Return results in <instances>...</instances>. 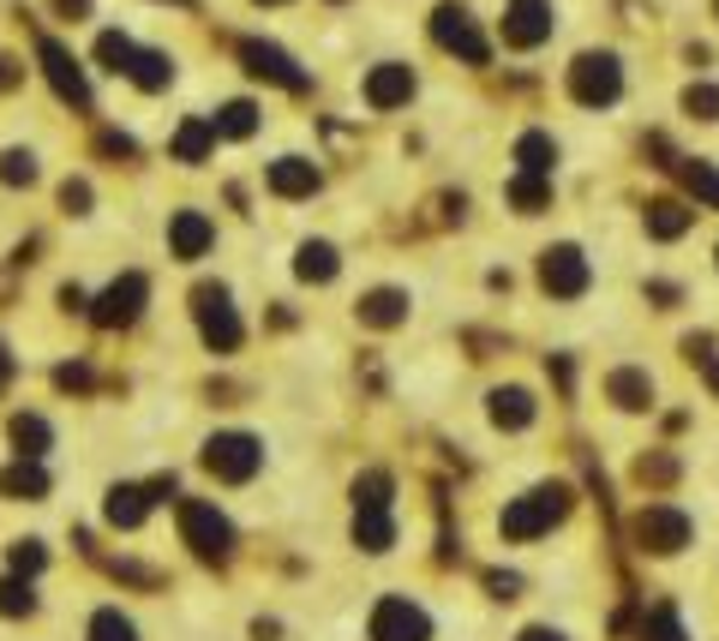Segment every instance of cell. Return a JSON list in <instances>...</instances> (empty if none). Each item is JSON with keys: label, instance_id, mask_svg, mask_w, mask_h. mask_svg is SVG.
Segmentation results:
<instances>
[{"label": "cell", "instance_id": "cell-1", "mask_svg": "<svg viewBox=\"0 0 719 641\" xmlns=\"http://www.w3.org/2000/svg\"><path fill=\"white\" fill-rule=\"evenodd\" d=\"M564 510H569V486H534V492H522L510 503L504 515H498V528H504V540H540L552 522H564Z\"/></svg>", "mask_w": 719, "mask_h": 641}, {"label": "cell", "instance_id": "cell-2", "mask_svg": "<svg viewBox=\"0 0 719 641\" xmlns=\"http://www.w3.org/2000/svg\"><path fill=\"white\" fill-rule=\"evenodd\" d=\"M181 534L193 545L205 564H228V552H235V528H228V515L216 510L205 498H186L181 503Z\"/></svg>", "mask_w": 719, "mask_h": 641}, {"label": "cell", "instance_id": "cell-3", "mask_svg": "<svg viewBox=\"0 0 719 641\" xmlns=\"http://www.w3.org/2000/svg\"><path fill=\"white\" fill-rule=\"evenodd\" d=\"M618 90H623V73H618L612 54H581V61L569 66V97L576 102L606 108V102H618Z\"/></svg>", "mask_w": 719, "mask_h": 641}, {"label": "cell", "instance_id": "cell-4", "mask_svg": "<svg viewBox=\"0 0 719 641\" xmlns=\"http://www.w3.org/2000/svg\"><path fill=\"white\" fill-rule=\"evenodd\" d=\"M258 461H264V449H258V438H247V432H222V438L205 444V468L216 474V480H228V486L252 480Z\"/></svg>", "mask_w": 719, "mask_h": 641}, {"label": "cell", "instance_id": "cell-5", "mask_svg": "<svg viewBox=\"0 0 719 641\" xmlns=\"http://www.w3.org/2000/svg\"><path fill=\"white\" fill-rule=\"evenodd\" d=\"M689 534H696V522H689L684 510H672V503H647V510L635 515V540H642L647 552H660V557L684 552Z\"/></svg>", "mask_w": 719, "mask_h": 641}, {"label": "cell", "instance_id": "cell-6", "mask_svg": "<svg viewBox=\"0 0 719 641\" xmlns=\"http://www.w3.org/2000/svg\"><path fill=\"white\" fill-rule=\"evenodd\" d=\"M36 61H43V73H48L54 97H61V102H73V108H90L85 66L73 61V48H66V43H54V36H36Z\"/></svg>", "mask_w": 719, "mask_h": 641}, {"label": "cell", "instance_id": "cell-7", "mask_svg": "<svg viewBox=\"0 0 719 641\" xmlns=\"http://www.w3.org/2000/svg\"><path fill=\"white\" fill-rule=\"evenodd\" d=\"M432 43H438V48H450V54H462L468 66H486V54H492V48H486V36L473 31V19H468L462 7H456V0H450V7H438V12H432Z\"/></svg>", "mask_w": 719, "mask_h": 641}, {"label": "cell", "instance_id": "cell-8", "mask_svg": "<svg viewBox=\"0 0 719 641\" xmlns=\"http://www.w3.org/2000/svg\"><path fill=\"white\" fill-rule=\"evenodd\" d=\"M144 300H151V282H144L139 270H127L120 282H108V289H102V300L90 306V318H97L102 330H120V324H132L144 312Z\"/></svg>", "mask_w": 719, "mask_h": 641}, {"label": "cell", "instance_id": "cell-9", "mask_svg": "<svg viewBox=\"0 0 719 641\" xmlns=\"http://www.w3.org/2000/svg\"><path fill=\"white\" fill-rule=\"evenodd\" d=\"M372 641H432V618L414 599L390 594V599H378V611H372Z\"/></svg>", "mask_w": 719, "mask_h": 641}, {"label": "cell", "instance_id": "cell-10", "mask_svg": "<svg viewBox=\"0 0 719 641\" xmlns=\"http://www.w3.org/2000/svg\"><path fill=\"white\" fill-rule=\"evenodd\" d=\"M193 312H198V330H205V343L216 354H235L240 348V318H235V306H228L222 289H198L193 294Z\"/></svg>", "mask_w": 719, "mask_h": 641}, {"label": "cell", "instance_id": "cell-11", "mask_svg": "<svg viewBox=\"0 0 719 641\" xmlns=\"http://www.w3.org/2000/svg\"><path fill=\"white\" fill-rule=\"evenodd\" d=\"M540 282H546V294L576 300V294H588L593 270H588V258H581L576 247H552L546 258H540Z\"/></svg>", "mask_w": 719, "mask_h": 641}, {"label": "cell", "instance_id": "cell-12", "mask_svg": "<svg viewBox=\"0 0 719 641\" xmlns=\"http://www.w3.org/2000/svg\"><path fill=\"white\" fill-rule=\"evenodd\" d=\"M552 36V0H510L504 12V43L515 48H534Z\"/></svg>", "mask_w": 719, "mask_h": 641}, {"label": "cell", "instance_id": "cell-13", "mask_svg": "<svg viewBox=\"0 0 719 641\" xmlns=\"http://www.w3.org/2000/svg\"><path fill=\"white\" fill-rule=\"evenodd\" d=\"M240 61H247V73L270 78V85H282V90H306L312 85L301 66H294L282 48H270V43H240Z\"/></svg>", "mask_w": 719, "mask_h": 641}, {"label": "cell", "instance_id": "cell-14", "mask_svg": "<svg viewBox=\"0 0 719 641\" xmlns=\"http://www.w3.org/2000/svg\"><path fill=\"white\" fill-rule=\"evenodd\" d=\"M408 97H414V73H408V66H396V61L372 66V78H366V102H372V108H402Z\"/></svg>", "mask_w": 719, "mask_h": 641}, {"label": "cell", "instance_id": "cell-15", "mask_svg": "<svg viewBox=\"0 0 719 641\" xmlns=\"http://www.w3.org/2000/svg\"><path fill=\"white\" fill-rule=\"evenodd\" d=\"M210 240H216V228H210L205 210H181V216L168 222V247H174V258H205Z\"/></svg>", "mask_w": 719, "mask_h": 641}, {"label": "cell", "instance_id": "cell-16", "mask_svg": "<svg viewBox=\"0 0 719 641\" xmlns=\"http://www.w3.org/2000/svg\"><path fill=\"white\" fill-rule=\"evenodd\" d=\"M270 193H276V198H312V193H318V169H312L306 156L270 162Z\"/></svg>", "mask_w": 719, "mask_h": 641}, {"label": "cell", "instance_id": "cell-17", "mask_svg": "<svg viewBox=\"0 0 719 641\" xmlns=\"http://www.w3.org/2000/svg\"><path fill=\"white\" fill-rule=\"evenodd\" d=\"M360 318L378 324V330H390V324L408 318V294H402V289H372V294L360 300Z\"/></svg>", "mask_w": 719, "mask_h": 641}, {"label": "cell", "instance_id": "cell-18", "mask_svg": "<svg viewBox=\"0 0 719 641\" xmlns=\"http://www.w3.org/2000/svg\"><path fill=\"white\" fill-rule=\"evenodd\" d=\"M0 492H7V498H43V492H48V474H43V461L19 456L7 474H0Z\"/></svg>", "mask_w": 719, "mask_h": 641}, {"label": "cell", "instance_id": "cell-19", "mask_svg": "<svg viewBox=\"0 0 719 641\" xmlns=\"http://www.w3.org/2000/svg\"><path fill=\"white\" fill-rule=\"evenodd\" d=\"M127 78L139 90H168V78H174V61L162 48H139L132 54V66H127Z\"/></svg>", "mask_w": 719, "mask_h": 641}, {"label": "cell", "instance_id": "cell-20", "mask_svg": "<svg viewBox=\"0 0 719 641\" xmlns=\"http://www.w3.org/2000/svg\"><path fill=\"white\" fill-rule=\"evenodd\" d=\"M144 515H151V492L144 486H115L108 492V522L115 528H139Z\"/></svg>", "mask_w": 719, "mask_h": 641}, {"label": "cell", "instance_id": "cell-21", "mask_svg": "<svg viewBox=\"0 0 719 641\" xmlns=\"http://www.w3.org/2000/svg\"><path fill=\"white\" fill-rule=\"evenodd\" d=\"M355 540L366 552H390L396 545V522H390V510H355Z\"/></svg>", "mask_w": 719, "mask_h": 641}, {"label": "cell", "instance_id": "cell-22", "mask_svg": "<svg viewBox=\"0 0 719 641\" xmlns=\"http://www.w3.org/2000/svg\"><path fill=\"white\" fill-rule=\"evenodd\" d=\"M492 420H498V426H510V432H522L527 426V420H534V395H527V390H492Z\"/></svg>", "mask_w": 719, "mask_h": 641}, {"label": "cell", "instance_id": "cell-23", "mask_svg": "<svg viewBox=\"0 0 719 641\" xmlns=\"http://www.w3.org/2000/svg\"><path fill=\"white\" fill-rule=\"evenodd\" d=\"M515 162H522V174H546V181H552V162H558V144H552L546 132H522V144H515Z\"/></svg>", "mask_w": 719, "mask_h": 641}, {"label": "cell", "instance_id": "cell-24", "mask_svg": "<svg viewBox=\"0 0 719 641\" xmlns=\"http://www.w3.org/2000/svg\"><path fill=\"white\" fill-rule=\"evenodd\" d=\"M606 390H612V402L630 408V414L654 402V384H647V372H635V366H630V372H612V384H606Z\"/></svg>", "mask_w": 719, "mask_h": 641}, {"label": "cell", "instance_id": "cell-25", "mask_svg": "<svg viewBox=\"0 0 719 641\" xmlns=\"http://www.w3.org/2000/svg\"><path fill=\"white\" fill-rule=\"evenodd\" d=\"M210 144H216V127H210V120H186V127L174 132V156H181V162H205Z\"/></svg>", "mask_w": 719, "mask_h": 641}, {"label": "cell", "instance_id": "cell-26", "mask_svg": "<svg viewBox=\"0 0 719 641\" xmlns=\"http://www.w3.org/2000/svg\"><path fill=\"white\" fill-rule=\"evenodd\" d=\"M684 228H689V210H684V204H672V198L647 204V235H654V240H677Z\"/></svg>", "mask_w": 719, "mask_h": 641}, {"label": "cell", "instance_id": "cell-27", "mask_svg": "<svg viewBox=\"0 0 719 641\" xmlns=\"http://www.w3.org/2000/svg\"><path fill=\"white\" fill-rule=\"evenodd\" d=\"M294 270H301V282H330V276H336V247H324V240H306L301 258H294Z\"/></svg>", "mask_w": 719, "mask_h": 641}, {"label": "cell", "instance_id": "cell-28", "mask_svg": "<svg viewBox=\"0 0 719 641\" xmlns=\"http://www.w3.org/2000/svg\"><path fill=\"white\" fill-rule=\"evenodd\" d=\"M48 438H54V432H48V420L43 414H19V420H12V444H19V456H43V449H48Z\"/></svg>", "mask_w": 719, "mask_h": 641}, {"label": "cell", "instance_id": "cell-29", "mask_svg": "<svg viewBox=\"0 0 719 641\" xmlns=\"http://www.w3.org/2000/svg\"><path fill=\"white\" fill-rule=\"evenodd\" d=\"M390 492H396V480H390L384 468L360 474L355 480V510H390Z\"/></svg>", "mask_w": 719, "mask_h": 641}, {"label": "cell", "instance_id": "cell-30", "mask_svg": "<svg viewBox=\"0 0 719 641\" xmlns=\"http://www.w3.org/2000/svg\"><path fill=\"white\" fill-rule=\"evenodd\" d=\"M546 198H552V181H546V174H515V181H510V204H515L522 216H534Z\"/></svg>", "mask_w": 719, "mask_h": 641}, {"label": "cell", "instance_id": "cell-31", "mask_svg": "<svg viewBox=\"0 0 719 641\" xmlns=\"http://www.w3.org/2000/svg\"><path fill=\"white\" fill-rule=\"evenodd\" d=\"M210 127L222 132V139H252V132H258V108H252V102H228L222 115L210 120Z\"/></svg>", "mask_w": 719, "mask_h": 641}, {"label": "cell", "instance_id": "cell-32", "mask_svg": "<svg viewBox=\"0 0 719 641\" xmlns=\"http://www.w3.org/2000/svg\"><path fill=\"white\" fill-rule=\"evenodd\" d=\"M0 611H7V618H31V611H36V588L24 576H7V582H0Z\"/></svg>", "mask_w": 719, "mask_h": 641}, {"label": "cell", "instance_id": "cell-33", "mask_svg": "<svg viewBox=\"0 0 719 641\" xmlns=\"http://www.w3.org/2000/svg\"><path fill=\"white\" fill-rule=\"evenodd\" d=\"M684 186L701 204H713V210H719V169H713V162H684Z\"/></svg>", "mask_w": 719, "mask_h": 641}, {"label": "cell", "instance_id": "cell-34", "mask_svg": "<svg viewBox=\"0 0 719 641\" xmlns=\"http://www.w3.org/2000/svg\"><path fill=\"white\" fill-rule=\"evenodd\" d=\"M90 641H139V630H132V618H120L115 606H102L97 618H90Z\"/></svg>", "mask_w": 719, "mask_h": 641}, {"label": "cell", "instance_id": "cell-35", "mask_svg": "<svg viewBox=\"0 0 719 641\" xmlns=\"http://www.w3.org/2000/svg\"><path fill=\"white\" fill-rule=\"evenodd\" d=\"M132 54H139V48H132L120 31H102V43H97V61L108 66V73H127V66H132Z\"/></svg>", "mask_w": 719, "mask_h": 641}, {"label": "cell", "instance_id": "cell-36", "mask_svg": "<svg viewBox=\"0 0 719 641\" xmlns=\"http://www.w3.org/2000/svg\"><path fill=\"white\" fill-rule=\"evenodd\" d=\"M0 181H7V186H31L36 181V156H31V150H7V156H0Z\"/></svg>", "mask_w": 719, "mask_h": 641}, {"label": "cell", "instance_id": "cell-37", "mask_svg": "<svg viewBox=\"0 0 719 641\" xmlns=\"http://www.w3.org/2000/svg\"><path fill=\"white\" fill-rule=\"evenodd\" d=\"M642 641H689V635H684V623H677V611H666V606H660L654 618L642 623Z\"/></svg>", "mask_w": 719, "mask_h": 641}, {"label": "cell", "instance_id": "cell-38", "mask_svg": "<svg viewBox=\"0 0 719 641\" xmlns=\"http://www.w3.org/2000/svg\"><path fill=\"white\" fill-rule=\"evenodd\" d=\"M635 480H642V486H672L677 461L672 456H642V461H635Z\"/></svg>", "mask_w": 719, "mask_h": 641}, {"label": "cell", "instance_id": "cell-39", "mask_svg": "<svg viewBox=\"0 0 719 641\" xmlns=\"http://www.w3.org/2000/svg\"><path fill=\"white\" fill-rule=\"evenodd\" d=\"M684 108L696 120H719V85H689L684 90Z\"/></svg>", "mask_w": 719, "mask_h": 641}, {"label": "cell", "instance_id": "cell-40", "mask_svg": "<svg viewBox=\"0 0 719 641\" xmlns=\"http://www.w3.org/2000/svg\"><path fill=\"white\" fill-rule=\"evenodd\" d=\"M43 564H48V552H43L36 540H19V545H12V576H24V582H31Z\"/></svg>", "mask_w": 719, "mask_h": 641}, {"label": "cell", "instance_id": "cell-41", "mask_svg": "<svg viewBox=\"0 0 719 641\" xmlns=\"http://www.w3.org/2000/svg\"><path fill=\"white\" fill-rule=\"evenodd\" d=\"M61 204H66V210H85V204H90V186H85V181H66V186H61Z\"/></svg>", "mask_w": 719, "mask_h": 641}, {"label": "cell", "instance_id": "cell-42", "mask_svg": "<svg viewBox=\"0 0 719 641\" xmlns=\"http://www.w3.org/2000/svg\"><path fill=\"white\" fill-rule=\"evenodd\" d=\"M54 384H61V390H85L90 372H85V366H61V372H54Z\"/></svg>", "mask_w": 719, "mask_h": 641}, {"label": "cell", "instance_id": "cell-43", "mask_svg": "<svg viewBox=\"0 0 719 641\" xmlns=\"http://www.w3.org/2000/svg\"><path fill=\"white\" fill-rule=\"evenodd\" d=\"M19 78H24V66L12 61V54H0V90H12V85H19Z\"/></svg>", "mask_w": 719, "mask_h": 641}, {"label": "cell", "instance_id": "cell-44", "mask_svg": "<svg viewBox=\"0 0 719 641\" xmlns=\"http://www.w3.org/2000/svg\"><path fill=\"white\" fill-rule=\"evenodd\" d=\"M515 588H522L515 576H492V594H498V599H515Z\"/></svg>", "mask_w": 719, "mask_h": 641}, {"label": "cell", "instance_id": "cell-45", "mask_svg": "<svg viewBox=\"0 0 719 641\" xmlns=\"http://www.w3.org/2000/svg\"><path fill=\"white\" fill-rule=\"evenodd\" d=\"M515 641H564V635H558V630H522Z\"/></svg>", "mask_w": 719, "mask_h": 641}, {"label": "cell", "instance_id": "cell-46", "mask_svg": "<svg viewBox=\"0 0 719 641\" xmlns=\"http://www.w3.org/2000/svg\"><path fill=\"white\" fill-rule=\"evenodd\" d=\"M708 384H713V395H719V354H708Z\"/></svg>", "mask_w": 719, "mask_h": 641}, {"label": "cell", "instance_id": "cell-47", "mask_svg": "<svg viewBox=\"0 0 719 641\" xmlns=\"http://www.w3.org/2000/svg\"><path fill=\"white\" fill-rule=\"evenodd\" d=\"M61 12H73V19H78V12H85V0H61Z\"/></svg>", "mask_w": 719, "mask_h": 641}, {"label": "cell", "instance_id": "cell-48", "mask_svg": "<svg viewBox=\"0 0 719 641\" xmlns=\"http://www.w3.org/2000/svg\"><path fill=\"white\" fill-rule=\"evenodd\" d=\"M270 7H276V0H270Z\"/></svg>", "mask_w": 719, "mask_h": 641}]
</instances>
